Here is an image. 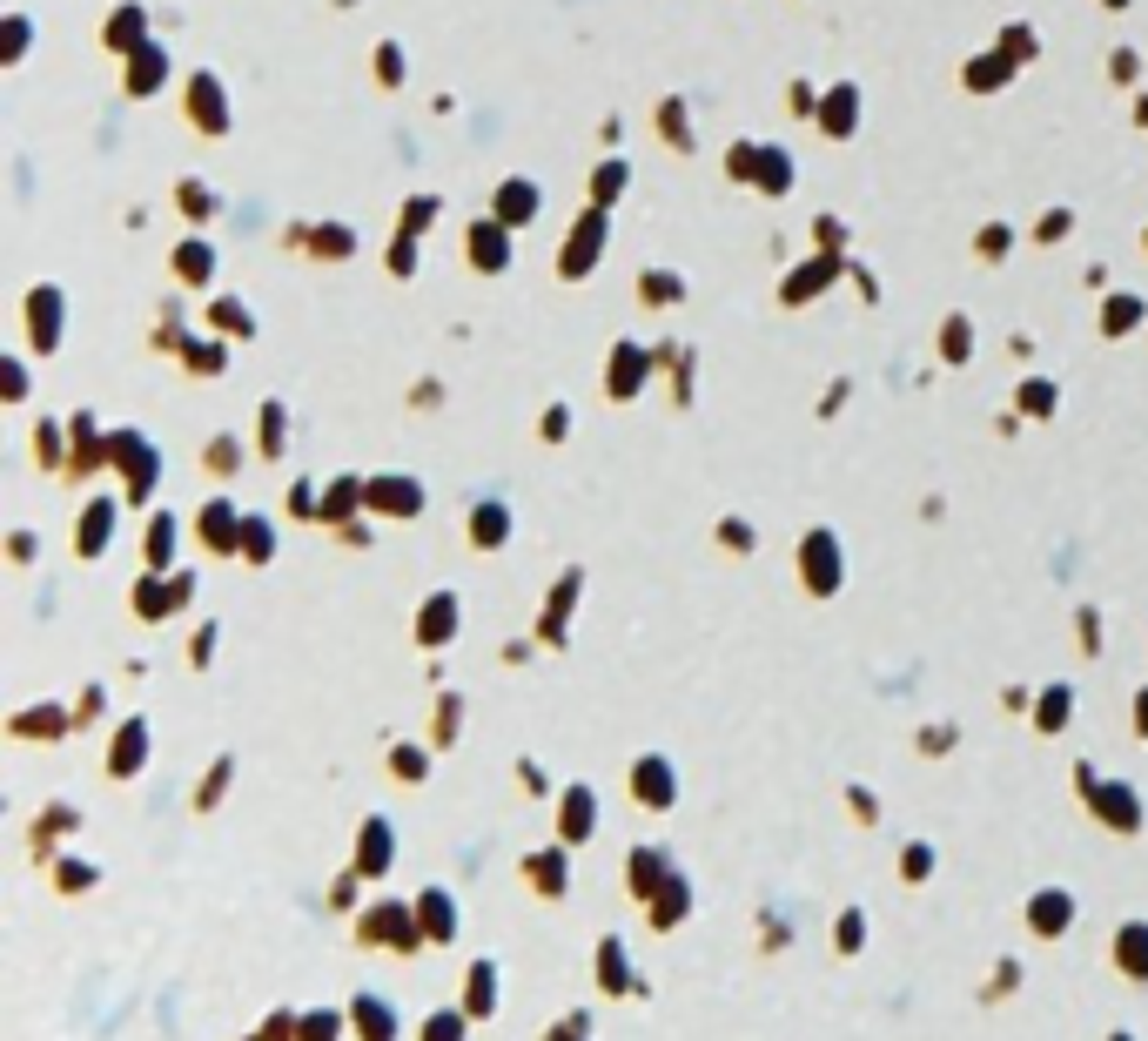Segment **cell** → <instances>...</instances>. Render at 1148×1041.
<instances>
[{"label": "cell", "instance_id": "6da1fadb", "mask_svg": "<svg viewBox=\"0 0 1148 1041\" xmlns=\"http://www.w3.org/2000/svg\"><path fill=\"white\" fill-rule=\"evenodd\" d=\"M598 235H604V222H598V215H584V222H578V242H571V256H565V269H584V256H598Z\"/></svg>", "mask_w": 1148, "mask_h": 1041}, {"label": "cell", "instance_id": "7a4b0ae2", "mask_svg": "<svg viewBox=\"0 0 1148 1041\" xmlns=\"http://www.w3.org/2000/svg\"><path fill=\"white\" fill-rule=\"evenodd\" d=\"M471 235H477V242H471V256H477V263H490V269L504 263V242H497V235H504V228H484V222H477Z\"/></svg>", "mask_w": 1148, "mask_h": 1041}]
</instances>
